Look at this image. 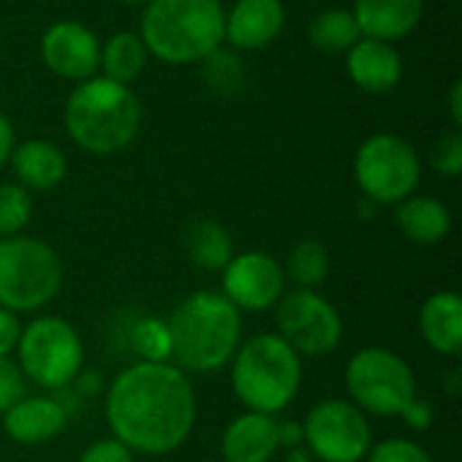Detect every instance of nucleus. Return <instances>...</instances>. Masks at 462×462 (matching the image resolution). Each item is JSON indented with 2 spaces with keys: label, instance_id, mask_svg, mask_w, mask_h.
Here are the masks:
<instances>
[{
  "label": "nucleus",
  "instance_id": "f704fd0d",
  "mask_svg": "<svg viewBox=\"0 0 462 462\" xmlns=\"http://www.w3.org/2000/svg\"><path fill=\"white\" fill-rule=\"evenodd\" d=\"M14 146H16V138H14V127H11V122H8V116L0 111V168L8 162V157H11V152H14Z\"/></svg>",
  "mask_w": 462,
  "mask_h": 462
},
{
  "label": "nucleus",
  "instance_id": "72a5a7b5",
  "mask_svg": "<svg viewBox=\"0 0 462 462\" xmlns=\"http://www.w3.org/2000/svg\"><path fill=\"white\" fill-rule=\"evenodd\" d=\"M401 417L406 420L409 428H414V430H428V428L433 425V406L425 403V401H420V398H414V401L403 409Z\"/></svg>",
  "mask_w": 462,
  "mask_h": 462
},
{
  "label": "nucleus",
  "instance_id": "e433bc0d",
  "mask_svg": "<svg viewBox=\"0 0 462 462\" xmlns=\"http://www.w3.org/2000/svg\"><path fill=\"white\" fill-rule=\"evenodd\" d=\"M449 114H452V122L462 125V84L455 81L452 84V92H449Z\"/></svg>",
  "mask_w": 462,
  "mask_h": 462
},
{
  "label": "nucleus",
  "instance_id": "c9c22d12",
  "mask_svg": "<svg viewBox=\"0 0 462 462\" xmlns=\"http://www.w3.org/2000/svg\"><path fill=\"white\" fill-rule=\"evenodd\" d=\"M303 441V425H279V444L298 447Z\"/></svg>",
  "mask_w": 462,
  "mask_h": 462
},
{
  "label": "nucleus",
  "instance_id": "a211bd4d",
  "mask_svg": "<svg viewBox=\"0 0 462 462\" xmlns=\"http://www.w3.org/2000/svg\"><path fill=\"white\" fill-rule=\"evenodd\" d=\"M279 447V422L257 411L236 417L222 436L225 462H268Z\"/></svg>",
  "mask_w": 462,
  "mask_h": 462
},
{
  "label": "nucleus",
  "instance_id": "b1692460",
  "mask_svg": "<svg viewBox=\"0 0 462 462\" xmlns=\"http://www.w3.org/2000/svg\"><path fill=\"white\" fill-rule=\"evenodd\" d=\"M360 38H363L360 27H357L352 11H346V8H325L309 24L311 46H317L319 51H328V54H338V51L346 54Z\"/></svg>",
  "mask_w": 462,
  "mask_h": 462
},
{
  "label": "nucleus",
  "instance_id": "4468645a",
  "mask_svg": "<svg viewBox=\"0 0 462 462\" xmlns=\"http://www.w3.org/2000/svg\"><path fill=\"white\" fill-rule=\"evenodd\" d=\"M282 0H236L225 14V41L236 51H260L284 30Z\"/></svg>",
  "mask_w": 462,
  "mask_h": 462
},
{
  "label": "nucleus",
  "instance_id": "aec40b11",
  "mask_svg": "<svg viewBox=\"0 0 462 462\" xmlns=\"http://www.w3.org/2000/svg\"><path fill=\"white\" fill-rule=\"evenodd\" d=\"M395 225L409 241L422 244V246H433V244H439V241H444L449 236L452 214L439 198L409 195L406 200L398 203Z\"/></svg>",
  "mask_w": 462,
  "mask_h": 462
},
{
  "label": "nucleus",
  "instance_id": "cd10ccee",
  "mask_svg": "<svg viewBox=\"0 0 462 462\" xmlns=\"http://www.w3.org/2000/svg\"><path fill=\"white\" fill-rule=\"evenodd\" d=\"M133 346L146 363H171V333L168 322L160 319H141L133 330Z\"/></svg>",
  "mask_w": 462,
  "mask_h": 462
},
{
  "label": "nucleus",
  "instance_id": "2eb2a0df",
  "mask_svg": "<svg viewBox=\"0 0 462 462\" xmlns=\"http://www.w3.org/2000/svg\"><path fill=\"white\" fill-rule=\"evenodd\" d=\"M346 76L368 95L393 92L403 79V57L395 43L360 38L346 51Z\"/></svg>",
  "mask_w": 462,
  "mask_h": 462
},
{
  "label": "nucleus",
  "instance_id": "4c0bfd02",
  "mask_svg": "<svg viewBox=\"0 0 462 462\" xmlns=\"http://www.w3.org/2000/svg\"><path fill=\"white\" fill-rule=\"evenodd\" d=\"M119 3H125V5H146L149 0H119Z\"/></svg>",
  "mask_w": 462,
  "mask_h": 462
},
{
  "label": "nucleus",
  "instance_id": "4be33fe9",
  "mask_svg": "<svg viewBox=\"0 0 462 462\" xmlns=\"http://www.w3.org/2000/svg\"><path fill=\"white\" fill-rule=\"evenodd\" d=\"M149 62V51L138 32L122 30L114 32L106 43H100V76L116 81V84H133Z\"/></svg>",
  "mask_w": 462,
  "mask_h": 462
},
{
  "label": "nucleus",
  "instance_id": "2f4dec72",
  "mask_svg": "<svg viewBox=\"0 0 462 462\" xmlns=\"http://www.w3.org/2000/svg\"><path fill=\"white\" fill-rule=\"evenodd\" d=\"M79 462H135V457H133V452H130L122 441H116V439H103V441L87 447V449L81 452Z\"/></svg>",
  "mask_w": 462,
  "mask_h": 462
},
{
  "label": "nucleus",
  "instance_id": "c756f323",
  "mask_svg": "<svg viewBox=\"0 0 462 462\" xmlns=\"http://www.w3.org/2000/svg\"><path fill=\"white\" fill-rule=\"evenodd\" d=\"M368 462H433V457L409 439H387L368 452Z\"/></svg>",
  "mask_w": 462,
  "mask_h": 462
},
{
  "label": "nucleus",
  "instance_id": "9d476101",
  "mask_svg": "<svg viewBox=\"0 0 462 462\" xmlns=\"http://www.w3.org/2000/svg\"><path fill=\"white\" fill-rule=\"evenodd\" d=\"M276 336L306 357L330 355L344 336V325L336 306L314 290L284 292L276 300Z\"/></svg>",
  "mask_w": 462,
  "mask_h": 462
},
{
  "label": "nucleus",
  "instance_id": "dca6fc26",
  "mask_svg": "<svg viewBox=\"0 0 462 462\" xmlns=\"http://www.w3.org/2000/svg\"><path fill=\"white\" fill-rule=\"evenodd\" d=\"M422 11L425 0H355L352 16L363 38L395 43L417 30Z\"/></svg>",
  "mask_w": 462,
  "mask_h": 462
},
{
  "label": "nucleus",
  "instance_id": "f03ea898",
  "mask_svg": "<svg viewBox=\"0 0 462 462\" xmlns=\"http://www.w3.org/2000/svg\"><path fill=\"white\" fill-rule=\"evenodd\" d=\"M65 130L70 141L89 154H116L127 149L141 130V100L127 84L106 76L79 81L65 100Z\"/></svg>",
  "mask_w": 462,
  "mask_h": 462
},
{
  "label": "nucleus",
  "instance_id": "423d86ee",
  "mask_svg": "<svg viewBox=\"0 0 462 462\" xmlns=\"http://www.w3.org/2000/svg\"><path fill=\"white\" fill-rule=\"evenodd\" d=\"M62 287V260L41 238H0V309L38 311Z\"/></svg>",
  "mask_w": 462,
  "mask_h": 462
},
{
  "label": "nucleus",
  "instance_id": "1a4fd4ad",
  "mask_svg": "<svg viewBox=\"0 0 462 462\" xmlns=\"http://www.w3.org/2000/svg\"><path fill=\"white\" fill-rule=\"evenodd\" d=\"M16 352L24 379L46 390L68 387L84 363V346L76 328L60 317H38L22 328Z\"/></svg>",
  "mask_w": 462,
  "mask_h": 462
},
{
  "label": "nucleus",
  "instance_id": "393cba45",
  "mask_svg": "<svg viewBox=\"0 0 462 462\" xmlns=\"http://www.w3.org/2000/svg\"><path fill=\"white\" fill-rule=\"evenodd\" d=\"M328 273H330V254L319 241L306 238L292 246L284 265V276H290L300 290L319 287L328 279Z\"/></svg>",
  "mask_w": 462,
  "mask_h": 462
},
{
  "label": "nucleus",
  "instance_id": "39448f33",
  "mask_svg": "<svg viewBox=\"0 0 462 462\" xmlns=\"http://www.w3.org/2000/svg\"><path fill=\"white\" fill-rule=\"evenodd\" d=\"M230 379L236 398L249 411L273 417L287 409L300 390V355L276 333H260L238 344Z\"/></svg>",
  "mask_w": 462,
  "mask_h": 462
},
{
  "label": "nucleus",
  "instance_id": "6ab92c4d",
  "mask_svg": "<svg viewBox=\"0 0 462 462\" xmlns=\"http://www.w3.org/2000/svg\"><path fill=\"white\" fill-rule=\"evenodd\" d=\"M8 162L14 168L16 184H22L24 189H35V192L60 187L68 173V160L62 149L43 138H30V141L16 143Z\"/></svg>",
  "mask_w": 462,
  "mask_h": 462
},
{
  "label": "nucleus",
  "instance_id": "ddd939ff",
  "mask_svg": "<svg viewBox=\"0 0 462 462\" xmlns=\"http://www.w3.org/2000/svg\"><path fill=\"white\" fill-rule=\"evenodd\" d=\"M43 65L65 81H87L100 70V41L97 35L73 19L49 24L41 35Z\"/></svg>",
  "mask_w": 462,
  "mask_h": 462
},
{
  "label": "nucleus",
  "instance_id": "473e14b6",
  "mask_svg": "<svg viewBox=\"0 0 462 462\" xmlns=\"http://www.w3.org/2000/svg\"><path fill=\"white\" fill-rule=\"evenodd\" d=\"M19 333H22V325L16 314L8 309H0V355H8L11 349H16Z\"/></svg>",
  "mask_w": 462,
  "mask_h": 462
},
{
  "label": "nucleus",
  "instance_id": "0eeeda50",
  "mask_svg": "<svg viewBox=\"0 0 462 462\" xmlns=\"http://www.w3.org/2000/svg\"><path fill=\"white\" fill-rule=\"evenodd\" d=\"M346 390L360 411L379 417H401L417 398V379L409 363L384 346L360 349L346 363Z\"/></svg>",
  "mask_w": 462,
  "mask_h": 462
},
{
  "label": "nucleus",
  "instance_id": "f8f14e48",
  "mask_svg": "<svg viewBox=\"0 0 462 462\" xmlns=\"http://www.w3.org/2000/svg\"><path fill=\"white\" fill-rule=\"evenodd\" d=\"M284 268L265 252H246L222 268V295L238 311H265L284 295Z\"/></svg>",
  "mask_w": 462,
  "mask_h": 462
},
{
  "label": "nucleus",
  "instance_id": "7ed1b4c3",
  "mask_svg": "<svg viewBox=\"0 0 462 462\" xmlns=\"http://www.w3.org/2000/svg\"><path fill=\"white\" fill-rule=\"evenodd\" d=\"M171 360L189 374H211L233 360L241 344V311L217 292H195L171 319Z\"/></svg>",
  "mask_w": 462,
  "mask_h": 462
},
{
  "label": "nucleus",
  "instance_id": "9b49d317",
  "mask_svg": "<svg viewBox=\"0 0 462 462\" xmlns=\"http://www.w3.org/2000/svg\"><path fill=\"white\" fill-rule=\"evenodd\" d=\"M303 441L325 462H360L371 452V425L349 401H322L303 422Z\"/></svg>",
  "mask_w": 462,
  "mask_h": 462
},
{
  "label": "nucleus",
  "instance_id": "412c9836",
  "mask_svg": "<svg viewBox=\"0 0 462 462\" xmlns=\"http://www.w3.org/2000/svg\"><path fill=\"white\" fill-rule=\"evenodd\" d=\"M425 341L439 355H457L462 349V300L455 292H436L420 311Z\"/></svg>",
  "mask_w": 462,
  "mask_h": 462
},
{
  "label": "nucleus",
  "instance_id": "f257e3e1",
  "mask_svg": "<svg viewBox=\"0 0 462 462\" xmlns=\"http://www.w3.org/2000/svg\"><path fill=\"white\" fill-rule=\"evenodd\" d=\"M195 390L173 363H135L108 387L106 420L130 452L168 455L192 433Z\"/></svg>",
  "mask_w": 462,
  "mask_h": 462
},
{
  "label": "nucleus",
  "instance_id": "f3484780",
  "mask_svg": "<svg viewBox=\"0 0 462 462\" xmlns=\"http://www.w3.org/2000/svg\"><path fill=\"white\" fill-rule=\"evenodd\" d=\"M68 425V411L51 398H22L5 411L3 428L22 447H38L51 441Z\"/></svg>",
  "mask_w": 462,
  "mask_h": 462
},
{
  "label": "nucleus",
  "instance_id": "7c9ffc66",
  "mask_svg": "<svg viewBox=\"0 0 462 462\" xmlns=\"http://www.w3.org/2000/svg\"><path fill=\"white\" fill-rule=\"evenodd\" d=\"M24 395H27V379L22 368L14 360H8V355H0V414H5Z\"/></svg>",
  "mask_w": 462,
  "mask_h": 462
},
{
  "label": "nucleus",
  "instance_id": "a878e982",
  "mask_svg": "<svg viewBox=\"0 0 462 462\" xmlns=\"http://www.w3.org/2000/svg\"><path fill=\"white\" fill-rule=\"evenodd\" d=\"M200 65H203V81H206L208 89H214L219 95H230V92L241 89V84H244V65H241L236 51L217 49Z\"/></svg>",
  "mask_w": 462,
  "mask_h": 462
},
{
  "label": "nucleus",
  "instance_id": "20e7f679",
  "mask_svg": "<svg viewBox=\"0 0 462 462\" xmlns=\"http://www.w3.org/2000/svg\"><path fill=\"white\" fill-rule=\"evenodd\" d=\"M138 35L149 57L165 65H195L222 49L225 8L219 0H149Z\"/></svg>",
  "mask_w": 462,
  "mask_h": 462
},
{
  "label": "nucleus",
  "instance_id": "bb28decb",
  "mask_svg": "<svg viewBox=\"0 0 462 462\" xmlns=\"http://www.w3.org/2000/svg\"><path fill=\"white\" fill-rule=\"evenodd\" d=\"M32 217L30 189L22 184H0V238L19 236Z\"/></svg>",
  "mask_w": 462,
  "mask_h": 462
},
{
  "label": "nucleus",
  "instance_id": "c85d7f7f",
  "mask_svg": "<svg viewBox=\"0 0 462 462\" xmlns=\"http://www.w3.org/2000/svg\"><path fill=\"white\" fill-rule=\"evenodd\" d=\"M430 165L441 173V176H460L462 173V135L457 130L441 135L433 149H430Z\"/></svg>",
  "mask_w": 462,
  "mask_h": 462
},
{
  "label": "nucleus",
  "instance_id": "6e6552de",
  "mask_svg": "<svg viewBox=\"0 0 462 462\" xmlns=\"http://www.w3.org/2000/svg\"><path fill=\"white\" fill-rule=\"evenodd\" d=\"M355 179L371 203L393 206L417 192L422 162L406 138L395 133H376L365 138L355 154Z\"/></svg>",
  "mask_w": 462,
  "mask_h": 462
},
{
  "label": "nucleus",
  "instance_id": "5701e85b",
  "mask_svg": "<svg viewBox=\"0 0 462 462\" xmlns=\"http://www.w3.org/2000/svg\"><path fill=\"white\" fill-rule=\"evenodd\" d=\"M184 249L195 268L222 271L233 260V238L214 219H195L184 233Z\"/></svg>",
  "mask_w": 462,
  "mask_h": 462
}]
</instances>
